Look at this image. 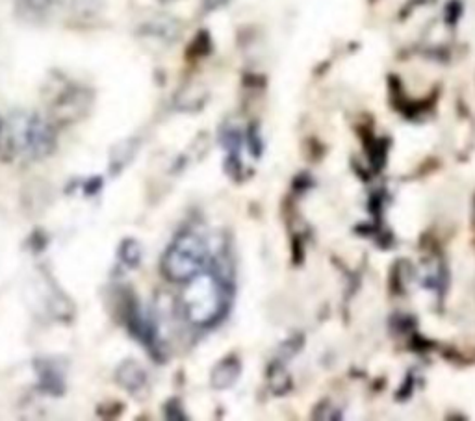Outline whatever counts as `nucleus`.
Here are the masks:
<instances>
[{
	"label": "nucleus",
	"mask_w": 475,
	"mask_h": 421,
	"mask_svg": "<svg viewBox=\"0 0 475 421\" xmlns=\"http://www.w3.org/2000/svg\"><path fill=\"white\" fill-rule=\"evenodd\" d=\"M0 147L8 158H45L56 147V130L41 115L15 114L0 125Z\"/></svg>",
	"instance_id": "1"
},
{
	"label": "nucleus",
	"mask_w": 475,
	"mask_h": 421,
	"mask_svg": "<svg viewBox=\"0 0 475 421\" xmlns=\"http://www.w3.org/2000/svg\"><path fill=\"white\" fill-rule=\"evenodd\" d=\"M205 260V245L193 234L177 238L162 258V271L169 281H192L199 273Z\"/></svg>",
	"instance_id": "2"
},
{
	"label": "nucleus",
	"mask_w": 475,
	"mask_h": 421,
	"mask_svg": "<svg viewBox=\"0 0 475 421\" xmlns=\"http://www.w3.org/2000/svg\"><path fill=\"white\" fill-rule=\"evenodd\" d=\"M184 308L188 319L197 325L212 323L221 310V295L212 277L192 279V284L184 292Z\"/></svg>",
	"instance_id": "3"
},
{
	"label": "nucleus",
	"mask_w": 475,
	"mask_h": 421,
	"mask_svg": "<svg viewBox=\"0 0 475 421\" xmlns=\"http://www.w3.org/2000/svg\"><path fill=\"white\" fill-rule=\"evenodd\" d=\"M90 106V91L84 90V88H67L52 106V115L60 123H73L88 114Z\"/></svg>",
	"instance_id": "4"
},
{
	"label": "nucleus",
	"mask_w": 475,
	"mask_h": 421,
	"mask_svg": "<svg viewBox=\"0 0 475 421\" xmlns=\"http://www.w3.org/2000/svg\"><path fill=\"white\" fill-rule=\"evenodd\" d=\"M36 371L39 377V386L51 396H62L65 390L64 373L52 364L51 360H36Z\"/></svg>",
	"instance_id": "5"
},
{
	"label": "nucleus",
	"mask_w": 475,
	"mask_h": 421,
	"mask_svg": "<svg viewBox=\"0 0 475 421\" xmlns=\"http://www.w3.org/2000/svg\"><path fill=\"white\" fill-rule=\"evenodd\" d=\"M117 383L121 384L123 388L130 392V394H136L145 386L147 383V375H145V370L142 366L138 364L136 360H125L121 364L117 366L116 371Z\"/></svg>",
	"instance_id": "6"
},
{
	"label": "nucleus",
	"mask_w": 475,
	"mask_h": 421,
	"mask_svg": "<svg viewBox=\"0 0 475 421\" xmlns=\"http://www.w3.org/2000/svg\"><path fill=\"white\" fill-rule=\"evenodd\" d=\"M119 258L125 266L138 268L142 262V247L136 240H123L119 245Z\"/></svg>",
	"instance_id": "7"
},
{
	"label": "nucleus",
	"mask_w": 475,
	"mask_h": 421,
	"mask_svg": "<svg viewBox=\"0 0 475 421\" xmlns=\"http://www.w3.org/2000/svg\"><path fill=\"white\" fill-rule=\"evenodd\" d=\"M21 4H23L26 10H30V12L41 13L49 10V6L52 4V0H21Z\"/></svg>",
	"instance_id": "8"
},
{
	"label": "nucleus",
	"mask_w": 475,
	"mask_h": 421,
	"mask_svg": "<svg viewBox=\"0 0 475 421\" xmlns=\"http://www.w3.org/2000/svg\"><path fill=\"white\" fill-rule=\"evenodd\" d=\"M219 2H223V0H206V4H219Z\"/></svg>",
	"instance_id": "9"
},
{
	"label": "nucleus",
	"mask_w": 475,
	"mask_h": 421,
	"mask_svg": "<svg viewBox=\"0 0 475 421\" xmlns=\"http://www.w3.org/2000/svg\"><path fill=\"white\" fill-rule=\"evenodd\" d=\"M164 2H169V0H164Z\"/></svg>",
	"instance_id": "10"
}]
</instances>
